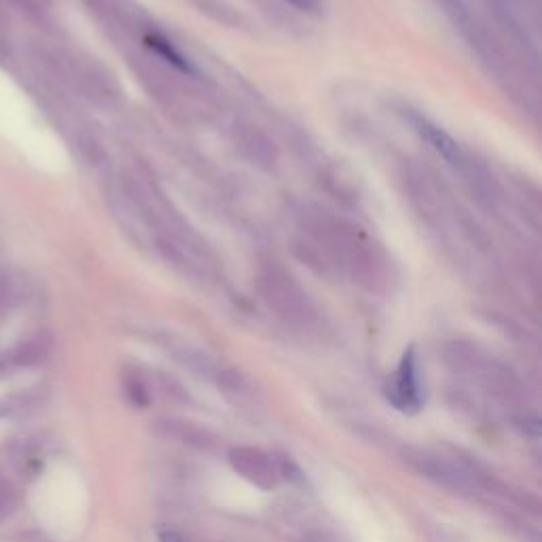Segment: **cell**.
<instances>
[{
    "mask_svg": "<svg viewBox=\"0 0 542 542\" xmlns=\"http://www.w3.org/2000/svg\"><path fill=\"white\" fill-rule=\"evenodd\" d=\"M36 405H39V399H36L32 392L11 394L7 399L0 401V418H17V415L32 411V407Z\"/></svg>",
    "mask_w": 542,
    "mask_h": 542,
    "instance_id": "52a82bcc",
    "label": "cell"
},
{
    "mask_svg": "<svg viewBox=\"0 0 542 542\" xmlns=\"http://www.w3.org/2000/svg\"><path fill=\"white\" fill-rule=\"evenodd\" d=\"M151 430L159 439L172 441L197 451H212L216 447V437L200 424L180 420V418H157L151 422Z\"/></svg>",
    "mask_w": 542,
    "mask_h": 542,
    "instance_id": "277c9868",
    "label": "cell"
},
{
    "mask_svg": "<svg viewBox=\"0 0 542 542\" xmlns=\"http://www.w3.org/2000/svg\"><path fill=\"white\" fill-rule=\"evenodd\" d=\"M53 341L47 333H34L24 337L22 341H17L13 350L7 354L9 365L11 367H20V369H32L47 363V358L51 356Z\"/></svg>",
    "mask_w": 542,
    "mask_h": 542,
    "instance_id": "5b68a950",
    "label": "cell"
},
{
    "mask_svg": "<svg viewBox=\"0 0 542 542\" xmlns=\"http://www.w3.org/2000/svg\"><path fill=\"white\" fill-rule=\"evenodd\" d=\"M229 464L240 477L250 481L261 490H274L280 481L274 458L259 447L240 445L229 451Z\"/></svg>",
    "mask_w": 542,
    "mask_h": 542,
    "instance_id": "7a4b0ae2",
    "label": "cell"
},
{
    "mask_svg": "<svg viewBox=\"0 0 542 542\" xmlns=\"http://www.w3.org/2000/svg\"><path fill=\"white\" fill-rule=\"evenodd\" d=\"M386 399L401 411H418L422 407V390L413 350L405 352L396 377L386 386Z\"/></svg>",
    "mask_w": 542,
    "mask_h": 542,
    "instance_id": "3957f363",
    "label": "cell"
},
{
    "mask_svg": "<svg viewBox=\"0 0 542 542\" xmlns=\"http://www.w3.org/2000/svg\"><path fill=\"white\" fill-rule=\"evenodd\" d=\"M17 504H20V500H17L15 487L7 479L0 477V523L9 521L15 515Z\"/></svg>",
    "mask_w": 542,
    "mask_h": 542,
    "instance_id": "9c48e42d",
    "label": "cell"
},
{
    "mask_svg": "<svg viewBox=\"0 0 542 542\" xmlns=\"http://www.w3.org/2000/svg\"><path fill=\"white\" fill-rule=\"evenodd\" d=\"M288 3L295 5L299 11H316L320 7V0H288Z\"/></svg>",
    "mask_w": 542,
    "mask_h": 542,
    "instance_id": "7c38bea8",
    "label": "cell"
},
{
    "mask_svg": "<svg viewBox=\"0 0 542 542\" xmlns=\"http://www.w3.org/2000/svg\"><path fill=\"white\" fill-rule=\"evenodd\" d=\"M5 28H7V15H5L3 9H0V49H3V34H5Z\"/></svg>",
    "mask_w": 542,
    "mask_h": 542,
    "instance_id": "5bb4252c",
    "label": "cell"
},
{
    "mask_svg": "<svg viewBox=\"0 0 542 542\" xmlns=\"http://www.w3.org/2000/svg\"><path fill=\"white\" fill-rule=\"evenodd\" d=\"M405 462L420 477L432 481L439 487H445V490L454 494L473 496L485 490V479L475 471V468L466 466L458 460H449L447 456L432 454V451L424 449H407Z\"/></svg>",
    "mask_w": 542,
    "mask_h": 542,
    "instance_id": "6da1fadb",
    "label": "cell"
},
{
    "mask_svg": "<svg viewBox=\"0 0 542 542\" xmlns=\"http://www.w3.org/2000/svg\"><path fill=\"white\" fill-rule=\"evenodd\" d=\"M276 462V468H278V475L284 477L286 481H291V483H303V473L299 471V466L288 458V456H276L274 458Z\"/></svg>",
    "mask_w": 542,
    "mask_h": 542,
    "instance_id": "30bf717a",
    "label": "cell"
},
{
    "mask_svg": "<svg viewBox=\"0 0 542 542\" xmlns=\"http://www.w3.org/2000/svg\"><path fill=\"white\" fill-rule=\"evenodd\" d=\"M159 542H185V538H183V536H180L178 532H172V530H168V532H164V534H161V536H159Z\"/></svg>",
    "mask_w": 542,
    "mask_h": 542,
    "instance_id": "4fadbf2b",
    "label": "cell"
},
{
    "mask_svg": "<svg viewBox=\"0 0 542 542\" xmlns=\"http://www.w3.org/2000/svg\"><path fill=\"white\" fill-rule=\"evenodd\" d=\"M437 3L443 7V11H445L454 22H458V24L466 22V17H468V15H466V7H464L462 0H437Z\"/></svg>",
    "mask_w": 542,
    "mask_h": 542,
    "instance_id": "8fae6325",
    "label": "cell"
},
{
    "mask_svg": "<svg viewBox=\"0 0 542 542\" xmlns=\"http://www.w3.org/2000/svg\"><path fill=\"white\" fill-rule=\"evenodd\" d=\"M7 297H9V286H7V282H5V280H0V307L5 305Z\"/></svg>",
    "mask_w": 542,
    "mask_h": 542,
    "instance_id": "2e32d148",
    "label": "cell"
},
{
    "mask_svg": "<svg viewBox=\"0 0 542 542\" xmlns=\"http://www.w3.org/2000/svg\"><path fill=\"white\" fill-rule=\"evenodd\" d=\"M9 369H13V367L9 365V358H7V356H0V379H3V377L9 373Z\"/></svg>",
    "mask_w": 542,
    "mask_h": 542,
    "instance_id": "9a60e30c",
    "label": "cell"
},
{
    "mask_svg": "<svg viewBox=\"0 0 542 542\" xmlns=\"http://www.w3.org/2000/svg\"><path fill=\"white\" fill-rule=\"evenodd\" d=\"M123 388H125V396H128V401L134 407H149L151 405V390L149 386L144 384V379L136 373H130L123 377Z\"/></svg>",
    "mask_w": 542,
    "mask_h": 542,
    "instance_id": "ba28073f",
    "label": "cell"
},
{
    "mask_svg": "<svg viewBox=\"0 0 542 542\" xmlns=\"http://www.w3.org/2000/svg\"><path fill=\"white\" fill-rule=\"evenodd\" d=\"M411 123H413V128L418 130V134L430 144L432 149H435L445 161H449V164H460L462 161V153L458 149V144L451 140L439 125L435 123H430L428 119L420 117V115H411Z\"/></svg>",
    "mask_w": 542,
    "mask_h": 542,
    "instance_id": "8992f818",
    "label": "cell"
}]
</instances>
